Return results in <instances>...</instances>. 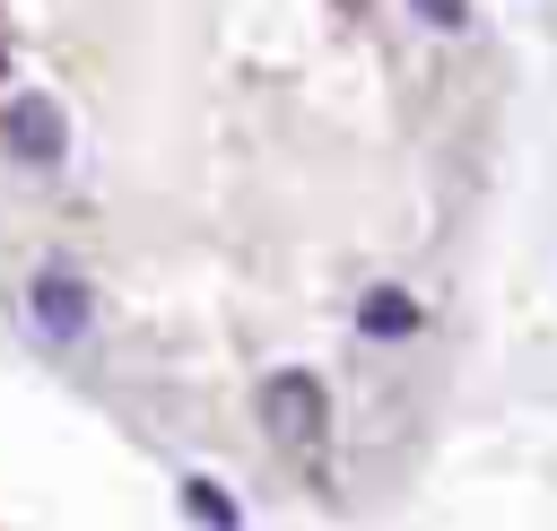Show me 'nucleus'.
I'll return each instance as SVG.
<instances>
[{"mask_svg":"<svg viewBox=\"0 0 557 531\" xmlns=\"http://www.w3.org/2000/svg\"><path fill=\"white\" fill-rule=\"evenodd\" d=\"M183 505H191V522H200V531H244V514L226 505V487H218V479H183Z\"/></svg>","mask_w":557,"mask_h":531,"instance_id":"nucleus-5","label":"nucleus"},{"mask_svg":"<svg viewBox=\"0 0 557 531\" xmlns=\"http://www.w3.org/2000/svg\"><path fill=\"white\" fill-rule=\"evenodd\" d=\"M357 331H366V339H409V331H418V305H409L400 287H366Z\"/></svg>","mask_w":557,"mask_h":531,"instance_id":"nucleus-4","label":"nucleus"},{"mask_svg":"<svg viewBox=\"0 0 557 531\" xmlns=\"http://www.w3.org/2000/svg\"><path fill=\"white\" fill-rule=\"evenodd\" d=\"M409 9H418L426 26H444V35H453V26H470V0H409Z\"/></svg>","mask_w":557,"mask_h":531,"instance_id":"nucleus-6","label":"nucleus"},{"mask_svg":"<svg viewBox=\"0 0 557 531\" xmlns=\"http://www.w3.org/2000/svg\"><path fill=\"white\" fill-rule=\"evenodd\" d=\"M9 148L26 157V165H61L70 157V122H61V104L52 96H9Z\"/></svg>","mask_w":557,"mask_h":531,"instance_id":"nucleus-2","label":"nucleus"},{"mask_svg":"<svg viewBox=\"0 0 557 531\" xmlns=\"http://www.w3.org/2000/svg\"><path fill=\"white\" fill-rule=\"evenodd\" d=\"M26 313H35L52 339H78V331H87V279H70V270H35Z\"/></svg>","mask_w":557,"mask_h":531,"instance_id":"nucleus-3","label":"nucleus"},{"mask_svg":"<svg viewBox=\"0 0 557 531\" xmlns=\"http://www.w3.org/2000/svg\"><path fill=\"white\" fill-rule=\"evenodd\" d=\"M261 427H270V444H287V453H305V444H322V383L305 374V366H278L270 383H261Z\"/></svg>","mask_w":557,"mask_h":531,"instance_id":"nucleus-1","label":"nucleus"}]
</instances>
